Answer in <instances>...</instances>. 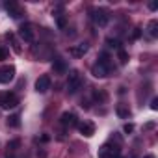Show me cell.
<instances>
[{"label":"cell","mask_w":158,"mask_h":158,"mask_svg":"<svg viewBox=\"0 0 158 158\" xmlns=\"http://www.w3.org/2000/svg\"><path fill=\"white\" fill-rule=\"evenodd\" d=\"M8 58V50L4 47H0V60H6Z\"/></svg>","instance_id":"22"},{"label":"cell","mask_w":158,"mask_h":158,"mask_svg":"<svg viewBox=\"0 0 158 158\" xmlns=\"http://www.w3.org/2000/svg\"><path fill=\"white\" fill-rule=\"evenodd\" d=\"M15 78V67L13 65H2L0 67V84H10Z\"/></svg>","instance_id":"4"},{"label":"cell","mask_w":158,"mask_h":158,"mask_svg":"<svg viewBox=\"0 0 158 158\" xmlns=\"http://www.w3.org/2000/svg\"><path fill=\"white\" fill-rule=\"evenodd\" d=\"M99 63H102L104 67H108L110 71H114V63H112V58H110V54L108 52H101V56H99V60H97Z\"/></svg>","instance_id":"14"},{"label":"cell","mask_w":158,"mask_h":158,"mask_svg":"<svg viewBox=\"0 0 158 158\" xmlns=\"http://www.w3.org/2000/svg\"><path fill=\"white\" fill-rule=\"evenodd\" d=\"M117 58H119V63L125 65V63L128 61V54H127V50H125V48H117Z\"/></svg>","instance_id":"18"},{"label":"cell","mask_w":158,"mask_h":158,"mask_svg":"<svg viewBox=\"0 0 158 158\" xmlns=\"http://www.w3.org/2000/svg\"><path fill=\"white\" fill-rule=\"evenodd\" d=\"M139 35H141V28H136V30H134V34H132V39H138Z\"/></svg>","instance_id":"23"},{"label":"cell","mask_w":158,"mask_h":158,"mask_svg":"<svg viewBox=\"0 0 158 158\" xmlns=\"http://www.w3.org/2000/svg\"><path fill=\"white\" fill-rule=\"evenodd\" d=\"M106 43H108L110 47H115V48H121V47H119V41H117V39H106Z\"/></svg>","instance_id":"20"},{"label":"cell","mask_w":158,"mask_h":158,"mask_svg":"<svg viewBox=\"0 0 158 158\" xmlns=\"http://www.w3.org/2000/svg\"><path fill=\"white\" fill-rule=\"evenodd\" d=\"M110 73H112V71H110L108 67H104L102 63H99V61L93 63V67H91V74H93L95 78H106Z\"/></svg>","instance_id":"10"},{"label":"cell","mask_w":158,"mask_h":158,"mask_svg":"<svg viewBox=\"0 0 158 158\" xmlns=\"http://www.w3.org/2000/svg\"><path fill=\"white\" fill-rule=\"evenodd\" d=\"M76 127H78V132H80L82 136H86V138H91L95 134V125L91 121H78Z\"/></svg>","instance_id":"6"},{"label":"cell","mask_w":158,"mask_h":158,"mask_svg":"<svg viewBox=\"0 0 158 158\" xmlns=\"http://www.w3.org/2000/svg\"><path fill=\"white\" fill-rule=\"evenodd\" d=\"M147 32H149V35H151V37H156V35H158V21H156V19H152V21L149 23Z\"/></svg>","instance_id":"17"},{"label":"cell","mask_w":158,"mask_h":158,"mask_svg":"<svg viewBox=\"0 0 158 158\" xmlns=\"http://www.w3.org/2000/svg\"><path fill=\"white\" fill-rule=\"evenodd\" d=\"M17 104H19V97L15 93H10V91L0 93V108L2 110H11Z\"/></svg>","instance_id":"2"},{"label":"cell","mask_w":158,"mask_h":158,"mask_svg":"<svg viewBox=\"0 0 158 158\" xmlns=\"http://www.w3.org/2000/svg\"><path fill=\"white\" fill-rule=\"evenodd\" d=\"M19 145H21V139H11V141L8 143V151H10V152H15V151L19 149Z\"/></svg>","instance_id":"19"},{"label":"cell","mask_w":158,"mask_h":158,"mask_svg":"<svg viewBox=\"0 0 158 158\" xmlns=\"http://www.w3.org/2000/svg\"><path fill=\"white\" fill-rule=\"evenodd\" d=\"M52 69H54V73H58V74H65L69 67H67L65 60H61V58H56V60L52 61Z\"/></svg>","instance_id":"12"},{"label":"cell","mask_w":158,"mask_h":158,"mask_svg":"<svg viewBox=\"0 0 158 158\" xmlns=\"http://www.w3.org/2000/svg\"><path fill=\"white\" fill-rule=\"evenodd\" d=\"M8 127H11V128H19V127H21V115H19V114L10 115V117H8Z\"/></svg>","instance_id":"16"},{"label":"cell","mask_w":158,"mask_h":158,"mask_svg":"<svg viewBox=\"0 0 158 158\" xmlns=\"http://www.w3.org/2000/svg\"><path fill=\"white\" fill-rule=\"evenodd\" d=\"M6 37H8V41H10V45H11V48H13V52H15V54H21V52H23V48H21V43L17 41V37H15V34H11V32H8V34H6Z\"/></svg>","instance_id":"13"},{"label":"cell","mask_w":158,"mask_h":158,"mask_svg":"<svg viewBox=\"0 0 158 158\" xmlns=\"http://www.w3.org/2000/svg\"><path fill=\"white\" fill-rule=\"evenodd\" d=\"M91 13H93L91 19L95 21V24H99V26H106V24L110 23V11H108V10H104V8H97V10H93Z\"/></svg>","instance_id":"3"},{"label":"cell","mask_w":158,"mask_h":158,"mask_svg":"<svg viewBox=\"0 0 158 158\" xmlns=\"http://www.w3.org/2000/svg\"><path fill=\"white\" fill-rule=\"evenodd\" d=\"M60 121H61V125L67 127V128H73V127L78 125V117H76V114H73V112H63L61 117H60Z\"/></svg>","instance_id":"7"},{"label":"cell","mask_w":158,"mask_h":158,"mask_svg":"<svg viewBox=\"0 0 158 158\" xmlns=\"http://www.w3.org/2000/svg\"><path fill=\"white\" fill-rule=\"evenodd\" d=\"M115 112H117V115H119L121 119H128V117H130V108L125 106V104H117Z\"/></svg>","instance_id":"15"},{"label":"cell","mask_w":158,"mask_h":158,"mask_svg":"<svg viewBox=\"0 0 158 158\" xmlns=\"http://www.w3.org/2000/svg\"><path fill=\"white\" fill-rule=\"evenodd\" d=\"M143 158H156V156H154V154H145Z\"/></svg>","instance_id":"26"},{"label":"cell","mask_w":158,"mask_h":158,"mask_svg":"<svg viewBox=\"0 0 158 158\" xmlns=\"http://www.w3.org/2000/svg\"><path fill=\"white\" fill-rule=\"evenodd\" d=\"M6 10H8V13L11 15V19H19V17H23V15H24V10H23L17 2H13V0L6 2Z\"/></svg>","instance_id":"8"},{"label":"cell","mask_w":158,"mask_h":158,"mask_svg":"<svg viewBox=\"0 0 158 158\" xmlns=\"http://www.w3.org/2000/svg\"><path fill=\"white\" fill-rule=\"evenodd\" d=\"M88 50H89V45H88V43H78V45L71 47V54H73L74 58H82Z\"/></svg>","instance_id":"11"},{"label":"cell","mask_w":158,"mask_h":158,"mask_svg":"<svg viewBox=\"0 0 158 158\" xmlns=\"http://www.w3.org/2000/svg\"><path fill=\"white\" fill-rule=\"evenodd\" d=\"M149 8H151V10H152V11H154V10H156V8H158V4H156V2H151V4H149Z\"/></svg>","instance_id":"25"},{"label":"cell","mask_w":158,"mask_h":158,"mask_svg":"<svg viewBox=\"0 0 158 158\" xmlns=\"http://www.w3.org/2000/svg\"><path fill=\"white\" fill-rule=\"evenodd\" d=\"M123 130H125V132H127V134H130V132H132V130H134V125H132V123H127V125H125V127H123Z\"/></svg>","instance_id":"21"},{"label":"cell","mask_w":158,"mask_h":158,"mask_svg":"<svg viewBox=\"0 0 158 158\" xmlns=\"http://www.w3.org/2000/svg\"><path fill=\"white\" fill-rule=\"evenodd\" d=\"M19 35H21V39H23V41L32 43V41H34V37H35V35H34V28H32V24H28V23H26V24H23V26L19 28Z\"/></svg>","instance_id":"9"},{"label":"cell","mask_w":158,"mask_h":158,"mask_svg":"<svg viewBox=\"0 0 158 158\" xmlns=\"http://www.w3.org/2000/svg\"><path fill=\"white\" fill-rule=\"evenodd\" d=\"M50 76L48 74H43V76H39L37 80H35V91L37 93H47L48 89H50Z\"/></svg>","instance_id":"5"},{"label":"cell","mask_w":158,"mask_h":158,"mask_svg":"<svg viewBox=\"0 0 158 158\" xmlns=\"http://www.w3.org/2000/svg\"><path fill=\"white\" fill-rule=\"evenodd\" d=\"M151 110H158V99H152L151 101Z\"/></svg>","instance_id":"24"},{"label":"cell","mask_w":158,"mask_h":158,"mask_svg":"<svg viewBox=\"0 0 158 158\" xmlns=\"http://www.w3.org/2000/svg\"><path fill=\"white\" fill-rule=\"evenodd\" d=\"M84 86V80H82V74L78 73V71H71L69 74V80H67V91L69 95H74L78 89H80Z\"/></svg>","instance_id":"1"}]
</instances>
